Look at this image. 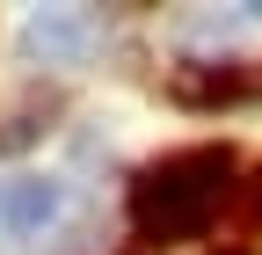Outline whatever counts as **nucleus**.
Instances as JSON below:
<instances>
[{
	"mask_svg": "<svg viewBox=\"0 0 262 255\" xmlns=\"http://www.w3.org/2000/svg\"><path fill=\"white\" fill-rule=\"evenodd\" d=\"M233 189L241 182H233V153L226 146H182L131 182V226L146 241H196Z\"/></svg>",
	"mask_w": 262,
	"mask_h": 255,
	"instance_id": "nucleus-1",
	"label": "nucleus"
},
{
	"mask_svg": "<svg viewBox=\"0 0 262 255\" xmlns=\"http://www.w3.org/2000/svg\"><path fill=\"white\" fill-rule=\"evenodd\" d=\"M22 51L44 58V66H80L95 51V15L88 8H37L22 29Z\"/></svg>",
	"mask_w": 262,
	"mask_h": 255,
	"instance_id": "nucleus-2",
	"label": "nucleus"
},
{
	"mask_svg": "<svg viewBox=\"0 0 262 255\" xmlns=\"http://www.w3.org/2000/svg\"><path fill=\"white\" fill-rule=\"evenodd\" d=\"M0 219H8V233H44L58 219V182L51 175H15L0 189Z\"/></svg>",
	"mask_w": 262,
	"mask_h": 255,
	"instance_id": "nucleus-3",
	"label": "nucleus"
},
{
	"mask_svg": "<svg viewBox=\"0 0 262 255\" xmlns=\"http://www.w3.org/2000/svg\"><path fill=\"white\" fill-rule=\"evenodd\" d=\"M175 95H182V102H233V95H241V73H233V66H219V73H182Z\"/></svg>",
	"mask_w": 262,
	"mask_h": 255,
	"instance_id": "nucleus-4",
	"label": "nucleus"
},
{
	"mask_svg": "<svg viewBox=\"0 0 262 255\" xmlns=\"http://www.w3.org/2000/svg\"><path fill=\"white\" fill-rule=\"evenodd\" d=\"M233 197H241V219H248V226H262V168H255V175L233 189Z\"/></svg>",
	"mask_w": 262,
	"mask_h": 255,
	"instance_id": "nucleus-5",
	"label": "nucleus"
},
{
	"mask_svg": "<svg viewBox=\"0 0 262 255\" xmlns=\"http://www.w3.org/2000/svg\"><path fill=\"white\" fill-rule=\"evenodd\" d=\"M219 255H248V248H219Z\"/></svg>",
	"mask_w": 262,
	"mask_h": 255,
	"instance_id": "nucleus-6",
	"label": "nucleus"
}]
</instances>
